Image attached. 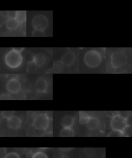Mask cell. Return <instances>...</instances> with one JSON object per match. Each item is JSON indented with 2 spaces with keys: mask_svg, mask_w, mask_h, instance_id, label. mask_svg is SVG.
<instances>
[{
  "mask_svg": "<svg viewBox=\"0 0 132 158\" xmlns=\"http://www.w3.org/2000/svg\"><path fill=\"white\" fill-rule=\"evenodd\" d=\"M129 57L126 52L122 50H116L112 52L109 56V67L114 71H119L127 66Z\"/></svg>",
  "mask_w": 132,
  "mask_h": 158,
  "instance_id": "cell-1",
  "label": "cell"
},
{
  "mask_svg": "<svg viewBox=\"0 0 132 158\" xmlns=\"http://www.w3.org/2000/svg\"><path fill=\"white\" fill-rule=\"evenodd\" d=\"M103 56L100 52L97 50H92L86 53L84 61L86 65L90 68H98L102 61Z\"/></svg>",
  "mask_w": 132,
  "mask_h": 158,
  "instance_id": "cell-2",
  "label": "cell"
},
{
  "mask_svg": "<svg viewBox=\"0 0 132 158\" xmlns=\"http://www.w3.org/2000/svg\"><path fill=\"white\" fill-rule=\"evenodd\" d=\"M23 57L20 52L12 49L5 56V64L11 68H17L22 64Z\"/></svg>",
  "mask_w": 132,
  "mask_h": 158,
  "instance_id": "cell-3",
  "label": "cell"
},
{
  "mask_svg": "<svg viewBox=\"0 0 132 158\" xmlns=\"http://www.w3.org/2000/svg\"><path fill=\"white\" fill-rule=\"evenodd\" d=\"M110 126L113 130L119 131L124 133L125 130L129 125L126 118L120 115L119 113L118 115L112 118Z\"/></svg>",
  "mask_w": 132,
  "mask_h": 158,
  "instance_id": "cell-4",
  "label": "cell"
},
{
  "mask_svg": "<svg viewBox=\"0 0 132 158\" xmlns=\"http://www.w3.org/2000/svg\"><path fill=\"white\" fill-rule=\"evenodd\" d=\"M48 24V20L47 18L44 15H39L33 18L32 25L35 31H43L47 28Z\"/></svg>",
  "mask_w": 132,
  "mask_h": 158,
  "instance_id": "cell-5",
  "label": "cell"
},
{
  "mask_svg": "<svg viewBox=\"0 0 132 158\" xmlns=\"http://www.w3.org/2000/svg\"><path fill=\"white\" fill-rule=\"evenodd\" d=\"M50 124V119L45 114L37 115L33 120V126L35 128L39 130H45Z\"/></svg>",
  "mask_w": 132,
  "mask_h": 158,
  "instance_id": "cell-6",
  "label": "cell"
},
{
  "mask_svg": "<svg viewBox=\"0 0 132 158\" xmlns=\"http://www.w3.org/2000/svg\"><path fill=\"white\" fill-rule=\"evenodd\" d=\"M6 88L8 92L11 94L19 93L21 89V85L20 81L16 78H11L7 82Z\"/></svg>",
  "mask_w": 132,
  "mask_h": 158,
  "instance_id": "cell-7",
  "label": "cell"
},
{
  "mask_svg": "<svg viewBox=\"0 0 132 158\" xmlns=\"http://www.w3.org/2000/svg\"><path fill=\"white\" fill-rule=\"evenodd\" d=\"M75 59L76 57L75 54L72 52H68L62 56L61 62H62V64L67 67H70L73 65Z\"/></svg>",
  "mask_w": 132,
  "mask_h": 158,
  "instance_id": "cell-8",
  "label": "cell"
},
{
  "mask_svg": "<svg viewBox=\"0 0 132 158\" xmlns=\"http://www.w3.org/2000/svg\"><path fill=\"white\" fill-rule=\"evenodd\" d=\"M48 85L47 81L43 78H39L35 84V88L36 91L39 93H45L47 91Z\"/></svg>",
  "mask_w": 132,
  "mask_h": 158,
  "instance_id": "cell-9",
  "label": "cell"
},
{
  "mask_svg": "<svg viewBox=\"0 0 132 158\" xmlns=\"http://www.w3.org/2000/svg\"><path fill=\"white\" fill-rule=\"evenodd\" d=\"M7 124L10 128L13 129H18L20 128L22 124V121L20 118L17 116H14L7 119Z\"/></svg>",
  "mask_w": 132,
  "mask_h": 158,
  "instance_id": "cell-10",
  "label": "cell"
},
{
  "mask_svg": "<svg viewBox=\"0 0 132 158\" xmlns=\"http://www.w3.org/2000/svg\"><path fill=\"white\" fill-rule=\"evenodd\" d=\"M47 56L44 53H38L35 55L34 63L37 67H42L47 61Z\"/></svg>",
  "mask_w": 132,
  "mask_h": 158,
  "instance_id": "cell-11",
  "label": "cell"
},
{
  "mask_svg": "<svg viewBox=\"0 0 132 158\" xmlns=\"http://www.w3.org/2000/svg\"><path fill=\"white\" fill-rule=\"evenodd\" d=\"M19 25V22L15 17H11L7 20L6 27L10 31H14L17 30Z\"/></svg>",
  "mask_w": 132,
  "mask_h": 158,
  "instance_id": "cell-12",
  "label": "cell"
},
{
  "mask_svg": "<svg viewBox=\"0 0 132 158\" xmlns=\"http://www.w3.org/2000/svg\"><path fill=\"white\" fill-rule=\"evenodd\" d=\"M100 121L96 117H90L86 123V127L89 130H95L99 125Z\"/></svg>",
  "mask_w": 132,
  "mask_h": 158,
  "instance_id": "cell-13",
  "label": "cell"
},
{
  "mask_svg": "<svg viewBox=\"0 0 132 158\" xmlns=\"http://www.w3.org/2000/svg\"><path fill=\"white\" fill-rule=\"evenodd\" d=\"M75 119L73 116L66 115L62 118V125L64 128H71L75 124Z\"/></svg>",
  "mask_w": 132,
  "mask_h": 158,
  "instance_id": "cell-14",
  "label": "cell"
},
{
  "mask_svg": "<svg viewBox=\"0 0 132 158\" xmlns=\"http://www.w3.org/2000/svg\"><path fill=\"white\" fill-rule=\"evenodd\" d=\"M59 135L61 137H73L75 132L71 128H63L60 131Z\"/></svg>",
  "mask_w": 132,
  "mask_h": 158,
  "instance_id": "cell-15",
  "label": "cell"
},
{
  "mask_svg": "<svg viewBox=\"0 0 132 158\" xmlns=\"http://www.w3.org/2000/svg\"><path fill=\"white\" fill-rule=\"evenodd\" d=\"M15 18L19 22V23L25 22L27 20V13L25 11H17Z\"/></svg>",
  "mask_w": 132,
  "mask_h": 158,
  "instance_id": "cell-16",
  "label": "cell"
},
{
  "mask_svg": "<svg viewBox=\"0 0 132 158\" xmlns=\"http://www.w3.org/2000/svg\"><path fill=\"white\" fill-rule=\"evenodd\" d=\"M90 116L84 112H80L79 113V122L82 124H86Z\"/></svg>",
  "mask_w": 132,
  "mask_h": 158,
  "instance_id": "cell-17",
  "label": "cell"
},
{
  "mask_svg": "<svg viewBox=\"0 0 132 158\" xmlns=\"http://www.w3.org/2000/svg\"><path fill=\"white\" fill-rule=\"evenodd\" d=\"M124 136V133L117 130H112L107 135L108 137H121Z\"/></svg>",
  "mask_w": 132,
  "mask_h": 158,
  "instance_id": "cell-18",
  "label": "cell"
},
{
  "mask_svg": "<svg viewBox=\"0 0 132 158\" xmlns=\"http://www.w3.org/2000/svg\"><path fill=\"white\" fill-rule=\"evenodd\" d=\"M14 113L15 112L13 111H2L1 114L4 118L8 119L14 115Z\"/></svg>",
  "mask_w": 132,
  "mask_h": 158,
  "instance_id": "cell-19",
  "label": "cell"
},
{
  "mask_svg": "<svg viewBox=\"0 0 132 158\" xmlns=\"http://www.w3.org/2000/svg\"><path fill=\"white\" fill-rule=\"evenodd\" d=\"M32 158H48V156L44 152H37L33 155Z\"/></svg>",
  "mask_w": 132,
  "mask_h": 158,
  "instance_id": "cell-20",
  "label": "cell"
},
{
  "mask_svg": "<svg viewBox=\"0 0 132 158\" xmlns=\"http://www.w3.org/2000/svg\"><path fill=\"white\" fill-rule=\"evenodd\" d=\"M35 55L31 52H28L27 53V62L28 64H32L34 62Z\"/></svg>",
  "mask_w": 132,
  "mask_h": 158,
  "instance_id": "cell-21",
  "label": "cell"
},
{
  "mask_svg": "<svg viewBox=\"0 0 132 158\" xmlns=\"http://www.w3.org/2000/svg\"><path fill=\"white\" fill-rule=\"evenodd\" d=\"M4 158H20V156L15 152H11L7 153Z\"/></svg>",
  "mask_w": 132,
  "mask_h": 158,
  "instance_id": "cell-22",
  "label": "cell"
},
{
  "mask_svg": "<svg viewBox=\"0 0 132 158\" xmlns=\"http://www.w3.org/2000/svg\"><path fill=\"white\" fill-rule=\"evenodd\" d=\"M119 113L117 111H108L106 112V114L107 116H109L110 118H113V116H116L117 115H118Z\"/></svg>",
  "mask_w": 132,
  "mask_h": 158,
  "instance_id": "cell-23",
  "label": "cell"
},
{
  "mask_svg": "<svg viewBox=\"0 0 132 158\" xmlns=\"http://www.w3.org/2000/svg\"><path fill=\"white\" fill-rule=\"evenodd\" d=\"M6 150L5 148H0V157L3 158L6 156Z\"/></svg>",
  "mask_w": 132,
  "mask_h": 158,
  "instance_id": "cell-24",
  "label": "cell"
},
{
  "mask_svg": "<svg viewBox=\"0 0 132 158\" xmlns=\"http://www.w3.org/2000/svg\"><path fill=\"white\" fill-rule=\"evenodd\" d=\"M45 114L50 120L52 119V112H47V113H45Z\"/></svg>",
  "mask_w": 132,
  "mask_h": 158,
  "instance_id": "cell-25",
  "label": "cell"
},
{
  "mask_svg": "<svg viewBox=\"0 0 132 158\" xmlns=\"http://www.w3.org/2000/svg\"><path fill=\"white\" fill-rule=\"evenodd\" d=\"M13 48L14 50H16V51L20 52V53L23 51V50H24V48Z\"/></svg>",
  "mask_w": 132,
  "mask_h": 158,
  "instance_id": "cell-26",
  "label": "cell"
},
{
  "mask_svg": "<svg viewBox=\"0 0 132 158\" xmlns=\"http://www.w3.org/2000/svg\"><path fill=\"white\" fill-rule=\"evenodd\" d=\"M61 158H70L69 156H63Z\"/></svg>",
  "mask_w": 132,
  "mask_h": 158,
  "instance_id": "cell-27",
  "label": "cell"
}]
</instances>
